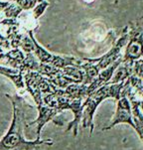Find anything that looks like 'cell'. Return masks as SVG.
Segmentation results:
<instances>
[{"label":"cell","mask_w":143,"mask_h":150,"mask_svg":"<svg viewBox=\"0 0 143 150\" xmlns=\"http://www.w3.org/2000/svg\"><path fill=\"white\" fill-rule=\"evenodd\" d=\"M123 86L124 83H114V85L106 83V85L98 88L96 91H93L86 100L83 110V117H81V119H83V127L89 128L91 134L93 133L94 129L93 116L94 113H96V108L106 98H112L115 100H118L121 96Z\"/></svg>","instance_id":"cell-3"},{"label":"cell","mask_w":143,"mask_h":150,"mask_svg":"<svg viewBox=\"0 0 143 150\" xmlns=\"http://www.w3.org/2000/svg\"><path fill=\"white\" fill-rule=\"evenodd\" d=\"M1 60H6L9 66H11L12 69H17L19 70L21 67L23 61L25 59V53L19 48L16 49H11L8 52L4 53L3 55L0 57Z\"/></svg>","instance_id":"cell-6"},{"label":"cell","mask_w":143,"mask_h":150,"mask_svg":"<svg viewBox=\"0 0 143 150\" xmlns=\"http://www.w3.org/2000/svg\"><path fill=\"white\" fill-rule=\"evenodd\" d=\"M48 5H49V3L43 0V1L41 2V3H39L38 5H36L35 8L32 10L31 14H32V16L34 17V19L36 20V21H37V19L39 18L41 15L44 13V11L46 10V8L48 7Z\"/></svg>","instance_id":"cell-9"},{"label":"cell","mask_w":143,"mask_h":150,"mask_svg":"<svg viewBox=\"0 0 143 150\" xmlns=\"http://www.w3.org/2000/svg\"><path fill=\"white\" fill-rule=\"evenodd\" d=\"M0 75L8 78L12 83H14L15 86L19 90L25 88L24 83V78H23V73L17 69H10L7 67L0 66Z\"/></svg>","instance_id":"cell-7"},{"label":"cell","mask_w":143,"mask_h":150,"mask_svg":"<svg viewBox=\"0 0 143 150\" xmlns=\"http://www.w3.org/2000/svg\"><path fill=\"white\" fill-rule=\"evenodd\" d=\"M141 98L143 100V78H142V91H141Z\"/></svg>","instance_id":"cell-10"},{"label":"cell","mask_w":143,"mask_h":150,"mask_svg":"<svg viewBox=\"0 0 143 150\" xmlns=\"http://www.w3.org/2000/svg\"><path fill=\"white\" fill-rule=\"evenodd\" d=\"M117 101V106H116V111L114 114L113 118L110 121V123L106 126V127L103 128V131L108 130L114 127L117 124L120 123H126L129 124L132 128L134 129L135 125L133 122V117H132V111H131V105L128 100V98H126V96L122 95L120 98L116 100Z\"/></svg>","instance_id":"cell-5"},{"label":"cell","mask_w":143,"mask_h":150,"mask_svg":"<svg viewBox=\"0 0 143 150\" xmlns=\"http://www.w3.org/2000/svg\"><path fill=\"white\" fill-rule=\"evenodd\" d=\"M11 101L13 108V117L7 133L0 139V150H35L41 145H53L52 139L41 140L36 138L34 141L26 140L24 137V126L28 108H32L23 98L18 95L4 93Z\"/></svg>","instance_id":"cell-1"},{"label":"cell","mask_w":143,"mask_h":150,"mask_svg":"<svg viewBox=\"0 0 143 150\" xmlns=\"http://www.w3.org/2000/svg\"><path fill=\"white\" fill-rule=\"evenodd\" d=\"M42 1L43 0H13V3L16 4L22 11H29L34 9L36 5Z\"/></svg>","instance_id":"cell-8"},{"label":"cell","mask_w":143,"mask_h":150,"mask_svg":"<svg viewBox=\"0 0 143 150\" xmlns=\"http://www.w3.org/2000/svg\"><path fill=\"white\" fill-rule=\"evenodd\" d=\"M29 34L31 36L33 43H34V50H33V54L37 58L38 61L41 64L50 65L58 69H64L69 66H75V67H80L83 64L81 60H78L73 57H64V56L60 55H54L48 52L47 50L41 46L39 43L36 41L34 38V34L33 31H29Z\"/></svg>","instance_id":"cell-4"},{"label":"cell","mask_w":143,"mask_h":150,"mask_svg":"<svg viewBox=\"0 0 143 150\" xmlns=\"http://www.w3.org/2000/svg\"><path fill=\"white\" fill-rule=\"evenodd\" d=\"M23 78H24L25 90L31 95L36 105H37L38 112H39L38 117L34 121L28 123L27 126H32L36 124L37 125L36 126V132H37L36 138H40L41 131L45 126V124L49 121H53L54 118L59 113H61V111L54 108H50L49 105H46L43 100L44 95L40 90V81L42 79V75H40L37 72H26L23 73Z\"/></svg>","instance_id":"cell-2"}]
</instances>
